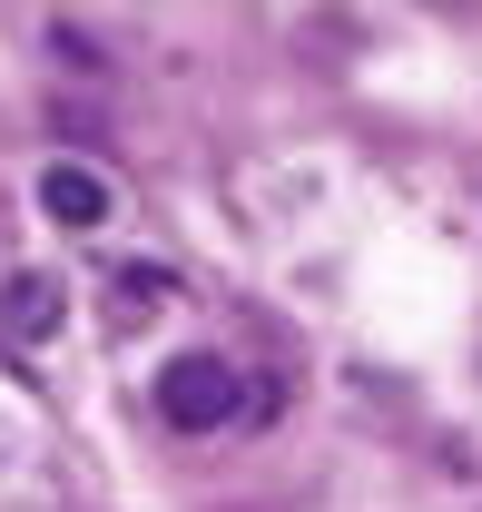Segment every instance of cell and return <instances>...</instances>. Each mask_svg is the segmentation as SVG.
Returning a JSON list of instances; mask_svg holds the SVG:
<instances>
[{
  "instance_id": "6da1fadb",
  "label": "cell",
  "mask_w": 482,
  "mask_h": 512,
  "mask_svg": "<svg viewBox=\"0 0 482 512\" xmlns=\"http://www.w3.org/2000/svg\"><path fill=\"white\" fill-rule=\"evenodd\" d=\"M158 414H168L178 434H217V424L237 414V365H217V355H178V365L158 375Z\"/></svg>"
},
{
  "instance_id": "7a4b0ae2",
  "label": "cell",
  "mask_w": 482,
  "mask_h": 512,
  "mask_svg": "<svg viewBox=\"0 0 482 512\" xmlns=\"http://www.w3.org/2000/svg\"><path fill=\"white\" fill-rule=\"evenodd\" d=\"M40 207H50L60 227H109V207H119V197H109V178H99V168L60 158V168L40 178Z\"/></svg>"
},
{
  "instance_id": "3957f363",
  "label": "cell",
  "mask_w": 482,
  "mask_h": 512,
  "mask_svg": "<svg viewBox=\"0 0 482 512\" xmlns=\"http://www.w3.org/2000/svg\"><path fill=\"white\" fill-rule=\"evenodd\" d=\"M60 316H69L60 276H40V266H30V276H10V286H0V325H10V335H50Z\"/></svg>"
},
{
  "instance_id": "277c9868",
  "label": "cell",
  "mask_w": 482,
  "mask_h": 512,
  "mask_svg": "<svg viewBox=\"0 0 482 512\" xmlns=\"http://www.w3.org/2000/svg\"><path fill=\"white\" fill-rule=\"evenodd\" d=\"M119 286H128V306H148V296H168V266H128Z\"/></svg>"
}]
</instances>
